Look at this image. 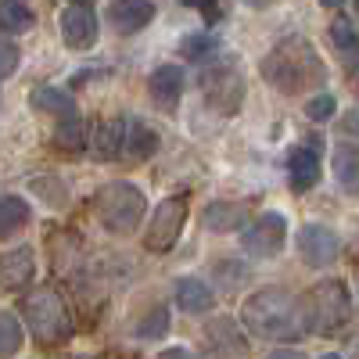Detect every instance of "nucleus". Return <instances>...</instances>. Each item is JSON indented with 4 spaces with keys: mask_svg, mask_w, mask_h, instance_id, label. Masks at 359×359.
<instances>
[{
    "mask_svg": "<svg viewBox=\"0 0 359 359\" xmlns=\"http://www.w3.org/2000/svg\"><path fill=\"white\" fill-rule=\"evenodd\" d=\"M241 320L248 323V331L259 338H273V341H294L313 331L306 298H294L291 291L280 287H262L245 298Z\"/></svg>",
    "mask_w": 359,
    "mask_h": 359,
    "instance_id": "1",
    "label": "nucleus"
},
{
    "mask_svg": "<svg viewBox=\"0 0 359 359\" xmlns=\"http://www.w3.org/2000/svg\"><path fill=\"white\" fill-rule=\"evenodd\" d=\"M262 76H266V83H273L280 94H302V90L320 86L327 79V69H323L320 54L309 40L287 36L266 54Z\"/></svg>",
    "mask_w": 359,
    "mask_h": 359,
    "instance_id": "2",
    "label": "nucleus"
},
{
    "mask_svg": "<svg viewBox=\"0 0 359 359\" xmlns=\"http://www.w3.org/2000/svg\"><path fill=\"white\" fill-rule=\"evenodd\" d=\"M94 212L101 219V226L108 233H118V237H130L144 212H147V201H144V191L130 180H115V184H104L94 198Z\"/></svg>",
    "mask_w": 359,
    "mask_h": 359,
    "instance_id": "3",
    "label": "nucleus"
},
{
    "mask_svg": "<svg viewBox=\"0 0 359 359\" xmlns=\"http://www.w3.org/2000/svg\"><path fill=\"white\" fill-rule=\"evenodd\" d=\"M22 316L29 323V334L40 345H57L72 334V313L57 287H36L22 298Z\"/></svg>",
    "mask_w": 359,
    "mask_h": 359,
    "instance_id": "4",
    "label": "nucleus"
},
{
    "mask_svg": "<svg viewBox=\"0 0 359 359\" xmlns=\"http://www.w3.org/2000/svg\"><path fill=\"white\" fill-rule=\"evenodd\" d=\"M306 309H309L313 331H323V334L345 327L348 316H352V302H348V291H345L341 280H320L306 294Z\"/></svg>",
    "mask_w": 359,
    "mask_h": 359,
    "instance_id": "5",
    "label": "nucleus"
},
{
    "mask_svg": "<svg viewBox=\"0 0 359 359\" xmlns=\"http://www.w3.org/2000/svg\"><path fill=\"white\" fill-rule=\"evenodd\" d=\"M187 223V198L184 194H169L158 201V208L151 212V226L144 230V248L151 255H165L176 241L180 230Z\"/></svg>",
    "mask_w": 359,
    "mask_h": 359,
    "instance_id": "6",
    "label": "nucleus"
},
{
    "mask_svg": "<svg viewBox=\"0 0 359 359\" xmlns=\"http://www.w3.org/2000/svg\"><path fill=\"white\" fill-rule=\"evenodd\" d=\"M205 97L212 101V108H219L223 115L237 111V104H241V97H245V79H241V72H237V65L230 62V57H216V62L208 65Z\"/></svg>",
    "mask_w": 359,
    "mask_h": 359,
    "instance_id": "7",
    "label": "nucleus"
},
{
    "mask_svg": "<svg viewBox=\"0 0 359 359\" xmlns=\"http://www.w3.org/2000/svg\"><path fill=\"white\" fill-rule=\"evenodd\" d=\"M287 241V219L280 212H266L241 233V248L255 259H277Z\"/></svg>",
    "mask_w": 359,
    "mask_h": 359,
    "instance_id": "8",
    "label": "nucleus"
},
{
    "mask_svg": "<svg viewBox=\"0 0 359 359\" xmlns=\"http://www.w3.org/2000/svg\"><path fill=\"white\" fill-rule=\"evenodd\" d=\"M201 345H205V355L208 359H248L252 355V345L248 338L241 334V327H237L230 316H216L205 323L201 331Z\"/></svg>",
    "mask_w": 359,
    "mask_h": 359,
    "instance_id": "9",
    "label": "nucleus"
},
{
    "mask_svg": "<svg viewBox=\"0 0 359 359\" xmlns=\"http://www.w3.org/2000/svg\"><path fill=\"white\" fill-rule=\"evenodd\" d=\"M294 245H298V255H302V262L313 266V269L331 266V262H338V255H341L338 233H334L331 226H323V223H306L302 230H298Z\"/></svg>",
    "mask_w": 359,
    "mask_h": 359,
    "instance_id": "10",
    "label": "nucleus"
},
{
    "mask_svg": "<svg viewBox=\"0 0 359 359\" xmlns=\"http://www.w3.org/2000/svg\"><path fill=\"white\" fill-rule=\"evenodd\" d=\"M62 40L72 50H90L97 43V11L90 4H65L62 8Z\"/></svg>",
    "mask_w": 359,
    "mask_h": 359,
    "instance_id": "11",
    "label": "nucleus"
},
{
    "mask_svg": "<svg viewBox=\"0 0 359 359\" xmlns=\"http://www.w3.org/2000/svg\"><path fill=\"white\" fill-rule=\"evenodd\" d=\"M36 277V252L22 245L0 255V291H22Z\"/></svg>",
    "mask_w": 359,
    "mask_h": 359,
    "instance_id": "12",
    "label": "nucleus"
},
{
    "mask_svg": "<svg viewBox=\"0 0 359 359\" xmlns=\"http://www.w3.org/2000/svg\"><path fill=\"white\" fill-rule=\"evenodd\" d=\"M184 69L180 65H158L147 79V94H151L158 111H176L180 97H184Z\"/></svg>",
    "mask_w": 359,
    "mask_h": 359,
    "instance_id": "13",
    "label": "nucleus"
},
{
    "mask_svg": "<svg viewBox=\"0 0 359 359\" xmlns=\"http://www.w3.org/2000/svg\"><path fill=\"white\" fill-rule=\"evenodd\" d=\"M126 130H130V118H104V123L94 130V140H90L94 158L111 162L118 155H126Z\"/></svg>",
    "mask_w": 359,
    "mask_h": 359,
    "instance_id": "14",
    "label": "nucleus"
},
{
    "mask_svg": "<svg viewBox=\"0 0 359 359\" xmlns=\"http://www.w3.org/2000/svg\"><path fill=\"white\" fill-rule=\"evenodd\" d=\"M108 18L115 25V33L133 36V33H140L144 25H151L155 4H144V0H123V4H111L108 8Z\"/></svg>",
    "mask_w": 359,
    "mask_h": 359,
    "instance_id": "15",
    "label": "nucleus"
},
{
    "mask_svg": "<svg viewBox=\"0 0 359 359\" xmlns=\"http://www.w3.org/2000/svg\"><path fill=\"white\" fill-rule=\"evenodd\" d=\"M316 180H320V158L313 147H294L291 158H287V184L294 194H306L316 187Z\"/></svg>",
    "mask_w": 359,
    "mask_h": 359,
    "instance_id": "16",
    "label": "nucleus"
},
{
    "mask_svg": "<svg viewBox=\"0 0 359 359\" xmlns=\"http://www.w3.org/2000/svg\"><path fill=\"white\" fill-rule=\"evenodd\" d=\"M172 294H176V306L184 309V313H208V309L216 306L212 287H208L205 280H198V277H180Z\"/></svg>",
    "mask_w": 359,
    "mask_h": 359,
    "instance_id": "17",
    "label": "nucleus"
},
{
    "mask_svg": "<svg viewBox=\"0 0 359 359\" xmlns=\"http://www.w3.org/2000/svg\"><path fill=\"white\" fill-rule=\"evenodd\" d=\"M29 104L36 111H47V115H57V118H72L76 115V101L69 90H57V86H36L29 94Z\"/></svg>",
    "mask_w": 359,
    "mask_h": 359,
    "instance_id": "18",
    "label": "nucleus"
},
{
    "mask_svg": "<svg viewBox=\"0 0 359 359\" xmlns=\"http://www.w3.org/2000/svg\"><path fill=\"white\" fill-rule=\"evenodd\" d=\"M201 223L212 233H230L237 226H245V205H237V201H212L205 208Z\"/></svg>",
    "mask_w": 359,
    "mask_h": 359,
    "instance_id": "19",
    "label": "nucleus"
},
{
    "mask_svg": "<svg viewBox=\"0 0 359 359\" xmlns=\"http://www.w3.org/2000/svg\"><path fill=\"white\" fill-rule=\"evenodd\" d=\"M158 151V133L140 123V118H130V130H126V155L133 162H144V158H151Z\"/></svg>",
    "mask_w": 359,
    "mask_h": 359,
    "instance_id": "20",
    "label": "nucleus"
},
{
    "mask_svg": "<svg viewBox=\"0 0 359 359\" xmlns=\"http://www.w3.org/2000/svg\"><path fill=\"white\" fill-rule=\"evenodd\" d=\"M29 216H33V208H29L25 198H18V194H4V198H0V241L11 237V233H18L29 223Z\"/></svg>",
    "mask_w": 359,
    "mask_h": 359,
    "instance_id": "21",
    "label": "nucleus"
},
{
    "mask_svg": "<svg viewBox=\"0 0 359 359\" xmlns=\"http://www.w3.org/2000/svg\"><path fill=\"white\" fill-rule=\"evenodd\" d=\"M54 144L62 147V151H83V147L90 144V130H86V123H83L79 115L62 118V123H57V130H54Z\"/></svg>",
    "mask_w": 359,
    "mask_h": 359,
    "instance_id": "22",
    "label": "nucleus"
},
{
    "mask_svg": "<svg viewBox=\"0 0 359 359\" xmlns=\"http://www.w3.org/2000/svg\"><path fill=\"white\" fill-rule=\"evenodd\" d=\"M36 25V15L29 4H18V0H8V4H0V29L11 36L18 33H29V29Z\"/></svg>",
    "mask_w": 359,
    "mask_h": 359,
    "instance_id": "23",
    "label": "nucleus"
},
{
    "mask_svg": "<svg viewBox=\"0 0 359 359\" xmlns=\"http://www.w3.org/2000/svg\"><path fill=\"white\" fill-rule=\"evenodd\" d=\"M180 54H187L191 62H201V65H212L216 57H223L219 54V43L208 36V33H198V36H187L184 43H180Z\"/></svg>",
    "mask_w": 359,
    "mask_h": 359,
    "instance_id": "24",
    "label": "nucleus"
},
{
    "mask_svg": "<svg viewBox=\"0 0 359 359\" xmlns=\"http://www.w3.org/2000/svg\"><path fill=\"white\" fill-rule=\"evenodd\" d=\"M165 331H169V309L165 306H151L137 323V338H144V341H158V338H165Z\"/></svg>",
    "mask_w": 359,
    "mask_h": 359,
    "instance_id": "25",
    "label": "nucleus"
},
{
    "mask_svg": "<svg viewBox=\"0 0 359 359\" xmlns=\"http://www.w3.org/2000/svg\"><path fill=\"white\" fill-rule=\"evenodd\" d=\"M22 348V323L11 313H0V359H11Z\"/></svg>",
    "mask_w": 359,
    "mask_h": 359,
    "instance_id": "26",
    "label": "nucleus"
},
{
    "mask_svg": "<svg viewBox=\"0 0 359 359\" xmlns=\"http://www.w3.org/2000/svg\"><path fill=\"white\" fill-rule=\"evenodd\" d=\"M33 194H40L50 208H65V201H69L65 184H62V180H54V176H40V180H33Z\"/></svg>",
    "mask_w": 359,
    "mask_h": 359,
    "instance_id": "27",
    "label": "nucleus"
},
{
    "mask_svg": "<svg viewBox=\"0 0 359 359\" xmlns=\"http://www.w3.org/2000/svg\"><path fill=\"white\" fill-rule=\"evenodd\" d=\"M334 165H338V180H341L345 187H359V151H352V147H341L338 158H334Z\"/></svg>",
    "mask_w": 359,
    "mask_h": 359,
    "instance_id": "28",
    "label": "nucleus"
},
{
    "mask_svg": "<svg viewBox=\"0 0 359 359\" xmlns=\"http://www.w3.org/2000/svg\"><path fill=\"white\" fill-rule=\"evenodd\" d=\"M334 108H338V104H334L331 94H316V97L306 104V115L313 118V123H327V118L334 115Z\"/></svg>",
    "mask_w": 359,
    "mask_h": 359,
    "instance_id": "29",
    "label": "nucleus"
},
{
    "mask_svg": "<svg viewBox=\"0 0 359 359\" xmlns=\"http://www.w3.org/2000/svg\"><path fill=\"white\" fill-rule=\"evenodd\" d=\"M331 36H334V43H338V47H341L348 57H352V50L359 47V40H355V29H352L345 18H338V22L331 25Z\"/></svg>",
    "mask_w": 359,
    "mask_h": 359,
    "instance_id": "30",
    "label": "nucleus"
},
{
    "mask_svg": "<svg viewBox=\"0 0 359 359\" xmlns=\"http://www.w3.org/2000/svg\"><path fill=\"white\" fill-rule=\"evenodd\" d=\"M15 69H18V47L8 43V40H0V79H8Z\"/></svg>",
    "mask_w": 359,
    "mask_h": 359,
    "instance_id": "31",
    "label": "nucleus"
},
{
    "mask_svg": "<svg viewBox=\"0 0 359 359\" xmlns=\"http://www.w3.org/2000/svg\"><path fill=\"white\" fill-rule=\"evenodd\" d=\"M266 359H306L302 352H294V348H277V352H269Z\"/></svg>",
    "mask_w": 359,
    "mask_h": 359,
    "instance_id": "32",
    "label": "nucleus"
},
{
    "mask_svg": "<svg viewBox=\"0 0 359 359\" xmlns=\"http://www.w3.org/2000/svg\"><path fill=\"white\" fill-rule=\"evenodd\" d=\"M158 359H194V355H191L187 348H165V352H162Z\"/></svg>",
    "mask_w": 359,
    "mask_h": 359,
    "instance_id": "33",
    "label": "nucleus"
},
{
    "mask_svg": "<svg viewBox=\"0 0 359 359\" xmlns=\"http://www.w3.org/2000/svg\"><path fill=\"white\" fill-rule=\"evenodd\" d=\"M201 15H205V22H216L223 15V8H201Z\"/></svg>",
    "mask_w": 359,
    "mask_h": 359,
    "instance_id": "34",
    "label": "nucleus"
},
{
    "mask_svg": "<svg viewBox=\"0 0 359 359\" xmlns=\"http://www.w3.org/2000/svg\"><path fill=\"white\" fill-rule=\"evenodd\" d=\"M320 359H341L338 352H327V355H320Z\"/></svg>",
    "mask_w": 359,
    "mask_h": 359,
    "instance_id": "35",
    "label": "nucleus"
},
{
    "mask_svg": "<svg viewBox=\"0 0 359 359\" xmlns=\"http://www.w3.org/2000/svg\"><path fill=\"white\" fill-rule=\"evenodd\" d=\"M352 359H359V341H355V348H352Z\"/></svg>",
    "mask_w": 359,
    "mask_h": 359,
    "instance_id": "36",
    "label": "nucleus"
},
{
    "mask_svg": "<svg viewBox=\"0 0 359 359\" xmlns=\"http://www.w3.org/2000/svg\"><path fill=\"white\" fill-rule=\"evenodd\" d=\"M355 15H359V0H355Z\"/></svg>",
    "mask_w": 359,
    "mask_h": 359,
    "instance_id": "37",
    "label": "nucleus"
}]
</instances>
